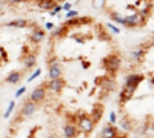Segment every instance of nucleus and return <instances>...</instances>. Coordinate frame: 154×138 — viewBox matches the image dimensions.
<instances>
[{"instance_id":"f257e3e1","label":"nucleus","mask_w":154,"mask_h":138,"mask_svg":"<svg viewBox=\"0 0 154 138\" xmlns=\"http://www.w3.org/2000/svg\"><path fill=\"white\" fill-rule=\"evenodd\" d=\"M46 66L48 86L66 109L80 100L90 101L92 109L114 92L122 52L102 22L71 17L51 34Z\"/></svg>"},{"instance_id":"f03ea898","label":"nucleus","mask_w":154,"mask_h":138,"mask_svg":"<svg viewBox=\"0 0 154 138\" xmlns=\"http://www.w3.org/2000/svg\"><path fill=\"white\" fill-rule=\"evenodd\" d=\"M45 29L29 18L0 22V87L17 85L36 68Z\"/></svg>"},{"instance_id":"7ed1b4c3","label":"nucleus","mask_w":154,"mask_h":138,"mask_svg":"<svg viewBox=\"0 0 154 138\" xmlns=\"http://www.w3.org/2000/svg\"><path fill=\"white\" fill-rule=\"evenodd\" d=\"M111 20L128 29L146 26L154 14V0H92Z\"/></svg>"},{"instance_id":"20e7f679","label":"nucleus","mask_w":154,"mask_h":138,"mask_svg":"<svg viewBox=\"0 0 154 138\" xmlns=\"http://www.w3.org/2000/svg\"><path fill=\"white\" fill-rule=\"evenodd\" d=\"M65 0H11V3L14 5H22V6H32V8H39L43 11H52L60 3H63Z\"/></svg>"},{"instance_id":"39448f33","label":"nucleus","mask_w":154,"mask_h":138,"mask_svg":"<svg viewBox=\"0 0 154 138\" xmlns=\"http://www.w3.org/2000/svg\"><path fill=\"white\" fill-rule=\"evenodd\" d=\"M2 2H3V0H0V3H2Z\"/></svg>"}]
</instances>
